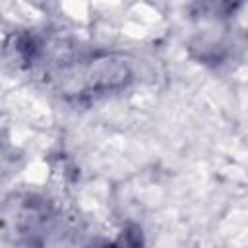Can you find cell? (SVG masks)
Returning a JSON list of instances; mask_svg holds the SVG:
<instances>
[{
    "mask_svg": "<svg viewBox=\"0 0 248 248\" xmlns=\"http://www.w3.org/2000/svg\"><path fill=\"white\" fill-rule=\"evenodd\" d=\"M16 50L25 66L37 70L66 99L99 97L124 87L132 78L124 58L108 52H83L64 39L25 35L16 43Z\"/></svg>",
    "mask_w": 248,
    "mask_h": 248,
    "instance_id": "6da1fadb",
    "label": "cell"
},
{
    "mask_svg": "<svg viewBox=\"0 0 248 248\" xmlns=\"http://www.w3.org/2000/svg\"><path fill=\"white\" fill-rule=\"evenodd\" d=\"M101 248H143V240L138 229H126L116 240L107 242Z\"/></svg>",
    "mask_w": 248,
    "mask_h": 248,
    "instance_id": "7a4b0ae2",
    "label": "cell"
}]
</instances>
